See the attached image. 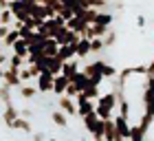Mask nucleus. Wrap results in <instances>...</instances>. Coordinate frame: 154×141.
Masks as SVG:
<instances>
[{
  "label": "nucleus",
  "instance_id": "obj_1",
  "mask_svg": "<svg viewBox=\"0 0 154 141\" xmlns=\"http://www.w3.org/2000/svg\"><path fill=\"white\" fill-rule=\"evenodd\" d=\"M119 106V95L115 93V90H110V93H103L101 95V99L97 102V117L103 119V121H108V119H112V110Z\"/></svg>",
  "mask_w": 154,
  "mask_h": 141
},
{
  "label": "nucleus",
  "instance_id": "obj_2",
  "mask_svg": "<svg viewBox=\"0 0 154 141\" xmlns=\"http://www.w3.org/2000/svg\"><path fill=\"white\" fill-rule=\"evenodd\" d=\"M115 126H117V137H119V141L130 139V135H132V126H130V119H128V117L117 115V117H115Z\"/></svg>",
  "mask_w": 154,
  "mask_h": 141
},
{
  "label": "nucleus",
  "instance_id": "obj_3",
  "mask_svg": "<svg viewBox=\"0 0 154 141\" xmlns=\"http://www.w3.org/2000/svg\"><path fill=\"white\" fill-rule=\"evenodd\" d=\"M95 108H97V102H90V99H86V95H77V115H79L82 119L84 117H88V115H93L95 112Z\"/></svg>",
  "mask_w": 154,
  "mask_h": 141
},
{
  "label": "nucleus",
  "instance_id": "obj_4",
  "mask_svg": "<svg viewBox=\"0 0 154 141\" xmlns=\"http://www.w3.org/2000/svg\"><path fill=\"white\" fill-rule=\"evenodd\" d=\"M57 110H62V112L68 115V117H75V115H77V99L66 97V95L57 97Z\"/></svg>",
  "mask_w": 154,
  "mask_h": 141
},
{
  "label": "nucleus",
  "instance_id": "obj_5",
  "mask_svg": "<svg viewBox=\"0 0 154 141\" xmlns=\"http://www.w3.org/2000/svg\"><path fill=\"white\" fill-rule=\"evenodd\" d=\"M2 84H7L9 88H18V90L24 86L18 68H7V73H5V77H2Z\"/></svg>",
  "mask_w": 154,
  "mask_h": 141
},
{
  "label": "nucleus",
  "instance_id": "obj_6",
  "mask_svg": "<svg viewBox=\"0 0 154 141\" xmlns=\"http://www.w3.org/2000/svg\"><path fill=\"white\" fill-rule=\"evenodd\" d=\"M53 86H55V75H51V73H42L35 80V88L40 93H51Z\"/></svg>",
  "mask_w": 154,
  "mask_h": 141
},
{
  "label": "nucleus",
  "instance_id": "obj_7",
  "mask_svg": "<svg viewBox=\"0 0 154 141\" xmlns=\"http://www.w3.org/2000/svg\"><path fill=\"white\" fill-rule=\"evenodd\" d=\"M18 119H20V110L16 108V106H13V104H11V106H5L2 121H5V126H7V128H11V126L18 121Z\"/></svg>",
  "mask_w": 154,
  "mask_h": 141
},
{
  "label": "nucleus",
  "instance_id": "obj_8",
  "mask_svg": "<svg viewBox=\"0 0 154 141\" xmlns=\"http://www.w3.org/2000/svg\"><path fill=\"white\" fill-rule=\"evenodd\" d=\"M66 27H68V29H71L73 33H77V35H82V38H84V35H86V31H88V24L84 22V20H82L79 16H75V18H71V20H68V22H66Z\"/></svg>",
  "mask_w": 154,
  "mask_h": 141
},
{
  "label": "nucleus",
  "instance_id": "obj_9",
  "mask_svg": "<svg viewBox=\"0 0 154 141\" xmlns=\"http://www.w3.org/2000/svg\"><path fill=\"white\" fill-rule=\"evenodd\" d=\"M62 75L68 77L71 82L75 80L77 75H79V62H77V58H75V60H71V62H66L64 68H62Z\"/></svg>",
  "mask_w": 154,
  "mask_h": 141
},
{
  "label": "nucleus",
  "instance_id": "obj_10",
  "mask_svg": "<svg viewBox=\"0 0 154 141\" xmlns=\"http://www.w3.org/2000/svg\"><path fill=\"white\" fill-rule=\"evenodd\" d=\"M68 86H71V80H68V77H64V75H57V77H55V86H53V93L57 95V97H62V95H66Z\"/></svg>",
  "mask_w": 154,
  "mask_h": 141
},
{
  "label": "nucleus",
  "instance_id": "obj_11",
  "mask_svg": "<svg viewBox=\"0 0 154 141\" xmlns=\"http://www.w3.org/2000/svg\"><path fill=\"white\" fill-rule=\"evenodd\" d=\"M108 33H110V31H108V27H101V24H90L84 38H88V40H95V38H106Z\"/></svg>",
  "mask_w": 154,
  "mask_h": 141
},
{
  "label": "nucleus",
  "instance_id": "obj_12",
  "mask_svg": "<svg viewBox=\"0 0 154 141\" xmlns=\"http://www.w3.org/2000/svg\"><path fill=\"white\" fill-rule=\"evenodd\" d=\"M42 51H44L46 58H57V53H60V44H57V40L48 38L44 44H42Z\"/></svg>",
  "mask_w": 154,
  "mask_h": 141
},
{
  "label": "nucleus",
  "instance_id": "obj_13",
  "mask_svg": "<svg viewBox=\"0 0 154 141\" xmlns=\"http://www.w3.org/2000/svg\"><path fill=\"white\" fill-rule=\"evenodd\" d=\"M44 64H46V68H48V73L51 75H62V68H64V62H60L57 58H46L44 60Z\"/></svg>",
  "mask_w": 154,
  "mask_h": 141
},
{
  "label": "nucleus",
  "instance_id": "obj_14",
  "mask_svg": "<svg viewBox=\"0 0 154 141\" xmlns=\"http://www.w3.org/2000/svg\"><path fill=\"white\" fill-rule=\"evenodd\" d=\"M90 53H93V44H90V40L88 38H82L79 44H77V58L84 60V58H88Z\"/></svg>",
  "mask_w": 154,
  "mask_h": 141
},
{
  "label": "nucleus",
  "instance_id": "obj_15",
  "mask_svg": "<svg viewBox=\"0 0 154 141\" xmlns=\"http://www.w3.org/2000/svg\"><path fill=\"white\" fill-rule=\"evenodd\" d=\"M103 141H119L115 119H108V121H106V132H103Z\"/></svg>",
  "mask_w": 154,
  "mask_h": 141
},
{
  "label": "nucleus",
  "instance_id": "obj_16",
  "mask_svg": "<svg viewBox=\"0 0 154 141\" xmlns=\"http://www.w3.org/2000/svg\"><path fill=\"white\" fill-rule=\"evenodd\" d=\"M11 51L16 53V55H20V58L26 60V58H29V42H26V40H18L16 44H13Z\"/></svg>",
  "mask_w": 154,
  "mask_h": 141
},
{
  "label": "nucleus",
  "instance_id": "obj_17",
  "mask_svg": "<svg viewBox=\"0 0 154 141\" xmlns=\"http://www.w3.org/2000/svg\"><path fill=\"white\" fill-rule=\"evenodd\" d=\"M77 16H79V18L84 20V22H86V24L90 27V24H95V22H97V16H99V11H97V9H86V11L77 13Z\"/></svg>",
  "mask_w": 154,
  "mask_h": 141
},
{
  "label": "nucleus",
  "instance_id": "obj_18",
  "mask_svg": "<svg viewBox=\"0 0 154 141\" xmlns=\"http://www.w3.org/2000/svg\"><path fill=\"white\" fill-rule=\"evenodd\" d=\"M51 119H53L55 126H60V128H66V126H68V115H64L62 110H53L51 112Z\"/></svg>",
  "mask_w": 154,
  "mask_h": 141
},
{
  "label": "nucleus",
  "instance_id": "obj_19",
  "mask_svg": "<svg viewBox=\"0 0 154 141\" xmlns=\"http://www.w3.org/2000/svg\"><path fill=\"white\" fill-rule=\"evenodd\" d=\"M18 40H22V38H20V33H18V29H11L9 33H7V38L2 40V46L5 49H13V44H16Z\"/></svg>",
  "mask_w": 154,
  "mask_h": 141
},
{
  "label": "nucleus",
  "instance_id": "obj_20",
  "mask_svg": "<svg viewBox=\"0 0 154 141\" xmlns=\"http://www.w3.org/2000/svg\"><path fill=\"white\" fill-rule=\"evenodd\" d=\"M11 128H13V130H24V132H29V135L33 137V126H31L29 119H24V117H20L18 121L11 126Z\"/></svg>",
  "mask_w": 154,
  "mask_h": 141
},
{
  "label": "nucleus",
  "instance_id": "obj_21",
  "mask_svg": "<svg viewBox=\"0 0 154 141\" xmlns=\"http://www.w3.org/2000/svg\"><path fill=\"white\" fill-rule=\"evenodd\" d=\"M112 20H115L112 13H108V11H99V16H97V22H95V24H101V27H108V29H110Z\"/></svg>",
  "mask_w": 154,
  "mask_h": 141
},
{
  "label": "nucleus",
  "instance_id": "obj_22",
  "mask_svg": "<svg viewBox=\"0 0 154 141\" xmlns=\"http://www.w3.org/2000/svg\"><path fill=\"white\" fill-rule=\"evenodd\" d=\"M40 93V90L35 88V86H31V84H24L22 88H20V95H22V99H33Z\"/></svg>",
  "mask_w": 154,
  "mask_h": 141
},
{
  "label": "nucleus",
  "instance_id": "obj_23",
  "mask_svg": "<svg viewBox=\"0 0 154 141\" xmlns=\"http://www.w3.org/2000/svg\"><path fill=\"white\" fill-rule=\"evenodd\" d=\"M0 102H5V106H11L13 104V99H11V88L7 86V84L0 86Z\"/></svg>",
  "mask_w": 154,
  "mask_h": 141
},
{
  "label": "nucleus",
  "instance_id": "obj_24",
  "mask_svg": "<svg viewBox=\"0 0 154 141\" xmlns=\"http://www.w3.org/2000/svg\"><path fill=\"white\" fill-rule=\"evenodd\" d=\"M130 141H145V130H143L139 124H134V126H132V135H130Z\"/></svg>",
  "mask_w": 154,
  "mask_h": 141
},
{
  "label": "nucleus",
  "instance_id": "obj_25",
  "mask_svg": "<svg viewBox=\"0 0 154 141\" xmlns=\"http://www.w3.org/2000/svg\"><path fill=\"white\" fill-rule=\"evenodd\" d=\"M22 64H24V58H20V55H16V53H11V55H9V68H18V70H22Z\"/></svg>",
  "mask_w": 154,
  "mask_h": 141
},
{
  "label": "nucleus",
  "instance_id": "obj_26",
  "mask_svg": "<svg viewBox=\"0 0 154 141\" xmlns=\"http://www.w3.org/2000/svg\"><path fill=\"white\" fill-rule=\"evenodd\" d=\"M101 73H103V77H106V80H117V77H119V73H117V68H115L112 64H103V68H101Z\"/></svg>",
  "mask_w": 154,
  "mask_h": 141
},
{
  "label": "nucleus",
  "instance_id": "obj_27",
  "mask_svg": "<svg viewBox=\"0 0 154 141\" xmlns=\"http://www.w3.org/2000/svg\"><path fill=\"white\" fill-rule=\"evenodd\" d=\"M99 121V117H97V112H93V115H88V117H84V128H86V132L93 130V126Z\"/></svg>",
  "mask_w": 154,
  "mask_h": 141
},
{
  "label": "nucleus",
  "instance_id": "obj_28",
  "mask_svg": "<svg viewBox=\"0 0 154 141\" xmlns=\"http://www.w3.org/2000/svg\"><path fill=\"white\" fill-rule=\"evenodd\" d=\"M90 44H93V53H99L106 49V42H103V38H95V40H90Z\"/></svg>",
  "mask_w": 154,
  "mask_h": 141
},
{
  "label": "nucleus",
  "instance_id": "obj_29",
  "mask_svg": "<svg viewBox=\"0 0 154 141\" xmlns=\"http://www.w3.org/2000/svg\"><path fill=\"white\" fill-rule=\"evenodd\" d=\"M103 42H106V46H112L115 42H117V33H115V31H110L106 38H103Z\"/></svg>",
  "mask_w": 154,
  "mask_h": 141
},
{
  "label": "nucleus",
  "instance_id": "obj_30",
  "mask_svg": "<svg viewBox=\"0 0 154 141\" xmlns=\"http://www.w3.org/2000/svg\"><path fill=\"white\" fill-rule=\"evenodd\" d=\"M11 29H9V27H2V24H0V44H2V40L7 38V33H9Z\"/></svg>",
  "mask_w": 154,
  "mask_h": 141
},
{
  "label": "nucleus",
  "instance_id": "obj_31",
  "mask_svg": "<svg viewBox=\"0 0 154 141\" xmlns=\"http://www.w3.org/2000/svg\"><path fill=\"white\" fill-rule=\"evenodd\" d=\"M31 115H33V110H29V108L20 110V117H24V119H31Z\"/></svg>",
  "mask_w": 154,
  "mask_h": 141
},
{
  "label": "nucleus",
  "instance_id": "obj_32",
  "mask_svg": "<svg viewBox=\"0 0 154 141\" xmlns=\"http://www.w3.org/2000/svg\"><path fill=\"white\" fill-rule=\"evenodd\" d=\"M33 141H44V132H33Z\"/></svg>",
  "mask_w": 154,
  "mask_h": 141
},
{
  "label": "nucleus",
  "instance_id": "obj_33",
  "mask_svg": "<svg viewBox=\"0 0 154 141\" xmlns=\"http://www.w3.org/2000/svg\"><path fill=\"white\" fill-rule=\"evenodd\" d=\"M137 24H139V27H145V18L139 16V18H137Z\"/></svg>",
  "mask_w": 154,
  "mask_h": 141
},
{
  "label": "nucleus",
  "instance_id": "obj_34",
  "mask_svg": "<svg viewBox=\"0 0 154 141\" xmlns=\"http://www.w3.org/2000/svg\"><path fill=\"white\" fill-rule=\"evenodd\" d=\"M5 73H7V68H5V66H0V80L5 77Z\"/></svg>",
  "mask_w": 154,
  "mask_h": 141
},
{
  "label": "nucleus",
  "instance_id": "obj_35",
  "mask_svg": "<svg viewBox=\"0 0 154 141\" xmlns=\"http://www.w3.org/2000/svg\"><path fill=\"white\" fill-rule=\"evenodd\" d=\"M2 53H5V46H2V44H0V55H2Z\"/></svg>",
  "mask_w": 154,
  "mask_h": 141
},
{
  "label": "nucleus",
  "instance_id": "obj_36",
  "mask_svg": "<svg viewBox=\"0 0 154 141\" xmlns=\"http://www.w3.org/2000/svg\"><path fill=\"white\" fill-rule=\"evenodd\" d=\"M48 141H57V139H48Z\"/></svg>",
  "mask_w": 154,
  "mask_h": 141
},
{
  "label": "nucleus",
  "instance_id": "obj_37",
  "mask_svg": "<svg viewBox=\"0 0 154 141\" xmlns=\"http://www.w3.org/2000/svg\"><path fill=\"white\" fill-rule=\"evenodd\" d=\"M0 13H2V9H0Z\"/></svg>",
  "mask_w": 154,
  "mask_h": 141
}]
</instances>
